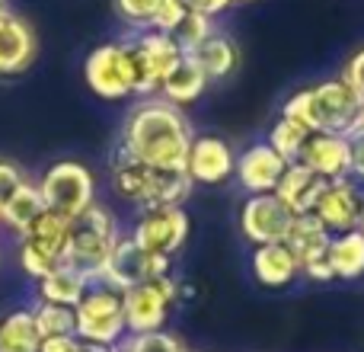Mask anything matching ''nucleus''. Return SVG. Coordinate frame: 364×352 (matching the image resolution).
I'll use <instances>...</instances> for the list:
<instances>
[{
	"instance_id": "obj_1",
	"label": "nucleus",
	"mask_w": 364,
	"mask_h": 352,
	"mask_svg": "<svg viewBox=\"0 0 364 352\" xmlns=\"http://www.w3.org/2000/svg\"><path fill=\"white\" fill-rule=\"evenodd\" d=\"M192 138L195 135L182 109L170 106L166 100H144L128 113L119 147L138 164L160 167V170H186Z\"/></svg>"
},
{
	"instance_id": "obj_2",
	"label": "nucleus",
	"mask_w": 364,
	"mask_h": 352,
	"mask_svg": "<svg viewBox=\"0 0 364 352\" xmlns=\"http://www.w3.org/2000/svg\"><path fill=\"white\" fill-rule=\"evenodd\" d=\"M358 109H361V100L346 83V77H333V81H323V83H316V87L291 93L282 106V119L297 122V125H304L310 135L314 132L348 135Z\"/></svg>"
},
{
	"instance_id": "obj_3",
	"label": "nucleus",
	"mask_w": 364,
	"mask_h": 352,
	"mask_svg": "<svg viewBox=\"0 0 364 352\" xmlns=\"http://www.w3.org/2000/svg\"><path fill=\"white\" fill-rule=\"evenodd\" d=\"M112 186L122 199L138 202L141 208H160V205H182L192 195L195 182L186 170H160L132 160L125 151H115L112 160Z\"/></svg>"
},
{
	"instance_id": "obj_4",
	"label": "nucleus",
	"mask_w": 364,
	"mask_h": 352,
	"mask_svg": "<svg viewBox=\"0 0 364 352\" xmlns=\"http://www.w3.org/2000/svg\"><path fill=\"white\" fill-rule=\"evenodd\" d=\"M119 237L122 234L112 212L102 205H93L87 214H80L70 224V237H68V247H64L61 263L68 269L80 272L87 282H100L102 269H106V259Z\"/></svg>"
},
{
	"instance_id": "obj_5",
	"label": "nucleus",
	"mask_w": 364,
	"mask_h": 352,
	"mask_svg": "<svg viewBox=\"0 0 364 352\" xmlns=\"http://www.w3.org/2000/svg\"><path fill=\"white\" fill-rule=\"evenodd\" d=\"M74 333L83 343H100V346H119L128 336L125 327V304L122 291H115L106 282H90L87 295L74 308Z\"/></svg>"
},
{
	"instance_id": "obj_6",
	"label": "nucleus",
	"mask_w": 364,
	"mask_h": 352,
	"mask_svg": "<svg viewBox=\"0 0 364 352\" xmlns=\"http://www.w3.org/2000/svg\"><path fill=\"white\" fill-rule=\"evenodd\" d=\"M38 192L45 199V208L68 221H77L96 205V180L77 160H61L48 167V173L38 182Z\"/></svg>"
},
{
	"instance_id": "obj_7",
	"label": "nucleus",
	"mask_w": 364,
	"mask_h": 352,
	"mask_svg": "<svg viewBox=\"0 0 364 352\" xmlns=\"http://www.w3.org/2000/svg\"><path fill=\"white\" fill-rule=\"evenodd\" d=\"M70 224L74 221L61 218V214L45 208L19 237V266L26 276H32L38 282L42 276H48L55 266H61L64 259V247L70 237Z\"/></svg>"
},
{
	"instance_id": "obj_8",
	"label": "nucleus",
	"mask_w": 364,
	"mask_h": 352,
	"mask_svg": "<svg viewBox=\"0 0 364 352\" xmlns=\"http://www.w3.org/2000/svg\"><path fill=\"white\" fill-rule=\"evenodd\" d=\"M122 45H125L128 61H132L134 93H141V96L160 93V83L166 81V74L186 58L179 45L173 42V36L154 32V29L138 32L132 42H122Z\"/></svg>"
},
{
	"instance_id": "obj_9",
	"label": "nucleus",
	"mask_w": 364,
	"mask_h": 352,
	"mask_svg": "<svg viewBox=\"0 0 364 352\" xmlns=\"http://www.w3.org/2000/svg\"><path fill=\"white\" fill-rule=\"evenodd\" d=\"M179 295H182V289L173 272L122 291L128 333H154V330H164L166 317H170V308L179 301Z\"/></svg>"
},
{
	"instance_id": "obj_10",
	"label": "nucleus",
	"mask_w": 364,
	"mask_h": 352,
	"mask_svg": "<svg viewBox=\"0 0 364 352\" xmlns=\"http://www.w3.org/2000/svg\"><path fill=\"white\" fill-rule=\"evenodd\" d=\"M170 266H173L170 257H151V253H144L134 244L132 234H128V237L122 234V237L115 240L112 253H109L100 282L112 285L115 291H128V289H134V285L151 282V279L170 276Z\"/></svg>"
},
{
	"instance_id": "obj_11",
	"label": "nucleus",
	"mask_w": 364,
	"mask_h": 352,
	"mask_svg": "<svg viewBox=\"0 0 364 352\" xmlns=\"http://www.w3.org/2000/svg\"><path fill=\"white\" fill-rule=\"evenodd\" d=\"M132 240L151 257H176L188 240V214L182 205L144 208L132 231Z\"/></svg>"
},
{
	"instance_id": "obj_12",
	"label": "nucleus",
	"mask_w": 364,
	"mask_h": 352,
	"mask_svg": "<svg viewBox=\"0 0 364 352\" xmlns=\"http://www.w3.org/2000/svg\"><path fill=\"white\" fill-rule=\"evenodd\" d=\"M83 77L100 100H125L134 93L132 61H128V51L122 42H109L90 51L87 64H83Z\"/></svg>"
},
{
	"instance_id": "obj_13",
	"label": "nucleus",
	"mask_w": 364,
	"mask_h": 352,
	"mask_svg": "<svg viewBox=\"0 0 364 352\" xmlns=\"http://www.w3.org/2000/svg\"><path fill=\"white\" fill-rule=\"evenodd\" d=\"M294 214L278 202L275 192L269 195H250L240 205V231L250 240L252 247H265V244H282L288 234Z\"/></svg>"
},
{
	"instance_id": "obj_14",
	"label": "nucleus",
	"mask_w": 364,
	"mask_h": 352,
	"mask_svg": "<svg viewBox=\"0 0 364 352\" xmlns=\"http://www.w3.org/2000/svg\"><path fill=\"white\" fill-rule=\"evenodd\" d=\"M361 205H364V186L355 182L352 176H346V180L326 182V189H323L320 202L314 208V218L329 234H346L358 227Z\"/></svg>"
},
{
	"instance_id": "obj_15",
	"label": "nucleus",
	"mask_w": 364,
	"mask_h": 352,
	"mask_svg": "<svg viewBox=\"0 0 364 352\" xmlns=\"http://www.w3.org/2000/svg\"><path fill=\"white\" fill-rule=\"evenodd\" d=\"M237 170V154L218 135H198L188 145V157H186V173L192 182L201 186H220L227 182Z\"/></svg>"
},
{
	"instance_id": "obj_16",
	"label": "nucleus",
	"mask_w": 364,
	"mask_h": 352,
	"mask_svg": "<svg viewBox=\"0 0 364 352\" xmlns=\"http://www.w3.org/2000/svg\"><path fill=\"white\" fill-rule=\"evenodd\" d=\"M284 170H288V160H284L269 141H256V145H250L246 151H240L233 176H237L240 186L250 195H269V192H275V186L282 182Z\"/></svg>"
},
{
	"instance_id": "obj_17",
	"label": "nucleus",
	"mask_w": 364,
	"mask_h": 352,
	"mask_svg": "<svg viewBox=\"0 0 364 352\" xmlns=\"http://www.w3.org/2000/svg\"><path fill=\"white\" fill-rule=\"evenodd\" d=\"M301 164L326 182L346 180L352 176V141L339 132H314L304 145Z\"/></svg>"
},
{
	"instance_id": "obj_18",
	"label": "nucleus",
	"mask_w": 364,
	"mask_h": 352,
	"mask_svg": "<svg viewBox=\"0 0 364 352\" xmlns=\"http://www.w3.org/2000/svg\"><path fill=\"white\" fill-rule=\"evenodd\" d=\"M38 51V38L32 26L16 13H0V77L23 74Z\"/></svg>"
},
{
	"instance_id": "obj_19",
	"label": "nucleus",
	"mask_w": 364,
	"mask_h": 352,
	"mask_svg": "<svg viewBox=\"0 0 364 352\" xmlns=\"http://www.w3.org/2000/svg\"><path fill=\"white\" fill-rule=\"evenodd\" d=\"M323 189H326V180H320L314 170H307V167L297 160V164H288L282 182L275 186V195H278V202L297 218V214H314Z\"/></svg>"
},
{
	"instance_id": "obj_20",
	"label": "nucleus",
	"mask_w": 364,
	"mask_h": 352,
	"mask_svg": "<svg viewBox=\"0 0 364 352\" xmlns=\"http://www.w3.org/2000/svg\"><path fill=\"white\" fill-rule=\"evenodd\" d=\"M250 269L256 276V282L265 285V289H284V285H291L301 276V266H297V259L291 257V250L284 244L256 247L250 259Z\"/></svg>"
},
{
	"instance_id": "obj_21",
	"label": "nucleus",
	"mask_w": 364,
	"mask_h": 352,
	"mask_svg": "<svg viewBox=\"0 0 364 352\" xmlns=\"http://www.w3.org/2000/svg\"><path fill=\"white\" fill-rule=\"evenodd\" d=\"M329 240H333V234H329L314 214H297V218L291 221V227H288V234H284L282 244L288 247L291 257H294L297 266L304 269L307 263L326 257Z\"/></svg>"
},
{
	"instance_id": "obj_22",
	"label": "nucleus",
	"mask_w": 364,
	"mask_h": 352,
	"mask_svg": "<svg viewBox=\"0 0 364 352\" xmlns=\"http://www.w3.org/2000/svg\"><path fill=\"white\" fill-rule=\"evenodd\" d=\"M186 58L205 71L208 81H224V77L233 74L240 55H237V45H233L230 38L220 36V32H211V36H208L201 45H195Z\"/></svg>"
},
{
	"instance_id": "obj_23",
	"label": "nucleus",
	"mask_w": 364,
	"mask_h": 352,
	"mask_svg": "<svg viewBox=\"0 0 364 352\" xmlns=\"http://www.w3.org/2000/svg\"><path fill=\"white\" fill-rule=\"evenodd\" d=\"M208 77H205V71L198 68L195 61H188V58H182V61L176 64V68L166 74V81L160 83V100H166L170 106H188V103H195L201 93L208 90Z\"/></svg>"
},
{
	"instance_id": "obj_24",
	"label": "nucleus",
	"mask_w": 364,
	"mask_h": 352,
	"mask_svg": "<svg viewBox=\"0 0 364 352\" xmlns=\"http://www.w3.org/2000/svg\"><path fill=\"white\" fill-rule=\"evenodd\" d=\"M326 259L333 266L336 282H355L364 276V234L361 231H346V234H333L329 240Z\"/></svg>"
},
{
	"instance_id": "obj_25",
	"label": "nucleus",
	"mask_w": 364,
	"mask_h": 352,
	"mask_svg": "<svg viewBox=\"0 0 364 352\" xmlns=\"http://www.w3.org/2000/svg\"><path fill=\"white\" fill-rule=\"evenodd\" d=\"M87 289H90L87 279L61 263V266H55L48 276L38 279V301L61 304V308H77L80 298L87 295Z\"/></svg>"
},
{
	"instance_id": "obj_26",
	"label": "nucleus",
	"mask_w": 364,
	"mask_h": 352,
	"mask_svg": "<svg viewBox=\"0 0 364 352\" xmlns=\"http://www.w3.org/2000/svg\"><path fill=\"white\" fill-rule=\"evenodd\" d=\"M42 212H45V199H42V192H38V182L26 180L23 186L16 189V195L4 205V212H0V224L10 227L13 234H23Z\"/></svg>"
},
{
	"instance_id": "obj_27",
	"label": "nucleus",
	"mask_w": 364,
	"mask_h": 352,
	"mask_svg": "<svg viewBox=\"0 0 364 352\" xmlns=\"http://www.w3.org/2000/svg\"><path fill=\"white\" fill-rule=\"evenodd\" d=\"M38 327L32 311H10L0 321V352H38Z\"/></svg>"
},
{
	"instance_id": "obj_28",
	"label": "nucleus",
	"mask_w": 364,
	"mask_h": 352,
	"mask_svg": "<svg viewBox=\"0 0 364 352\" xmlns=\"http://www.w3.org/2000/svg\"><path fill=\"white\" fill-rule=\"evenodd\" d=\"M307 138H310V132L304 125H297V122H291V119H278L275 125H272V132H269V138L265 141H269V145L275 147L284 160H288V164H297L301 154H304Z\"/></svg>"
},
{
	"instance_id": "obj_29",
	"label": "nucleus",
	"mask_w": 364,
	"mask_h": 352,
	"mask_svg": "<svg viewBox=\"0 0 364 352\" xmlns=\"http://www.w3.org/2000/svg\"><path fill=\"white\" fill-rule=\"evenodd\" d=\"M32 317H36V327H38L42 340H48V336H77L74 333V308L38 301L36 308H32Z\"/></svg>"
},
{
	"instance_id": "obj_30",
	"label": "nucleus",
	"mask_w": 364,
	"mask_h": 352,
	"mask_svg": "<svg viewBox=\"0 0 364 352\" xmlns=\"http://www.w3.org/2000/svg\"><path fill=\"white\" fill-rule=\"evenodd\" d=\"M115 352H188V349L182 346L179 336L166 333V330H154V333H128L115 346Z\"/></svg>"
},
{
	"instance_id": "obj_31",
	"label": "nucleus",
	"mask_w": 364,
	"mask_h": 352,
	"mask_svg": "<svg viewBox=\"0 0 364 352\" xmlns=\"http://www.w3.org/2000/svg\"><path fill=\"white\" fill-rule=\"evenodd\" d=\"M214 32V26H211V19L208 16H201V13H192L188 10L186 16H182V23L173 29V42L182 48V55H188V51L195 48V45H201L208 36Z\"/></svg>"
},
{
	"instance_id": "obj_32",
	"label": "nucleus",
	"mask_w": 364,
	"mask_h": 352,
	"mask_svg": "<svg viewBox=\"0 0 364 352\" xmlns=\"http://www.w3.org/2000/svg\"><path fill=\"white\" fill-rule=\"evenodd\" d=\"M164 4L166 0H115V10H119V16L125 23H132L138 32H144L154 26V19H157Z\"/></svg>"
},
{
	"instance_id": "obj_33",
	"label": "nucleus",
	"mask_w": 364,
	"mask_h": 352,
	"mask_svg": "<svg viewBox=\"0 0 364 352\" xmlns=\"http://www.w3.org/2000/svg\"><path fill=\"white\" fill-rule=\"evenodd\" d=\"M186 4L182 0H166L164 6H160V13H157V19H154V26L151 29L154 32H166V36H173V29L182 23V16H186Z\"/></svg>"
},
{
	"instance_id": "obj_34",
	"label": "nucleus",
	"mask_w": 364,
	"mask_h": 352,
	"mask_svg": "<svg viewBox=\"0 0 364 352\" xmlns=\"http://www.w3.org/2000/svg\"><path fill=\"white\" fill-rule=\"evenodd\" d=\"M26 182L23 170H19L16 164H10V160H0V212H4V205L16 195V189Z\"/></svg>"
},
{
	"instance_id": "obj_35",
	"label": "nucleus",
	"mask_w": 364,
	"mask_h": 352,
	"mask_svg": "<svg viewBox=\"0 0 364 352\" xmlns=\"http://www.w3.org/2000/svg\"><path fill=\"white\" fill-rule=\"evenodd\" d=\"M342 77H346V83L355 90V96L364 103V48H358L352 58H348L346 71H342Z\"/></svg>"
},
{
	"instance_id": "obj_36",
	"label": "nucleus",
	"mask_w": 364,
	"mask_h": 352,
	"mask_svg": "<svg viewBox=\"0 0 364 352\" xmlns=\"http://www.w3.org/2000/svg\"><path fill=\"white\" fill-rule=\"evenodd\" d=\"M301 276H307L310 282H316V285H329V282H336V276H333V266H329V259L323 257V259H314V263H307L301 269Z\"/></svg>"
},
{
	"instance_id": "obj_37",
	"label": "nucleus",
	"mask_w": 364,
	"mask_h": 352,
	"mask_svg": "<svg viewBox=\"0 0 364 352\" xmlns=\"http://www.w3.org/2000/svg\"><path fill=\"white\" fill-rule=\"evenodd\" d=\"M182 4H186V10L201 13V16L214 19L218 13H224L227 6H230V0H182Z\"/></svg>"
},
{
	"instance_id": "obj_38",
	"label": "nucleus",
	"mask_w": 364,
	"mask_h": 352,
	"mask_svg": "<svg viewBox=\"0 0 364 352\" xmlns=\"http://www.w3.org/2000/svg\"><path fill=\"white\" fill-rule=\"evenodd\" d=\"M38 352H80V340L77 336H48L38 343Z\"/></svg>"
},
{
	"instance_id": "obj_39",
	"label": "nucleus",
	"mask_w": 364,
	"mask_h": 352,
	"mask_svg": "<svg viewBox=\"0 0 364 352\" xmlns=\"http://www.w3.org/2000/svg\"><path fill=\"white\" fill-rule=\"evenodd\" d=\"M348 141H352V180L364 186V135L348 138Z\"/></svg>"
},
{
	"instance_id": "obj_40",
	"label": "nucleus",
	"mask_w": 364,
	"mask_h": 352,
	"mask_svg": "<svg viewBox=\"0 0 364 352\" xmlns=\"http://www.w3.org/2000/svg\"><path fill=\"white\" fill-rule=\"evenodd\" d=\"M358 135H364V103H361V109H358V115H355V122H352V128H348V138H358Z\"/></svg>"
},
{
	"instance_id": "obj_41",
	"label": "nucleus",
	"mask_w": 364,
	"mask_h": 352,
	"mask_svg": "<svg viewBox=\"0 0 364 352\" xmlns=\"http://www.w3.org/2000/svg\"><path fill=\"white\" fill-rule=\"evenodd\" d=\"M80 352H115V346H100V343H83L80 340Z\"/></svg>"
},
{
	"instance_id": "obj_42",
	"label": "nucleus",
	"mask_w": 364,
	"mask_h": 352,
	"mask_svg": "<svg viewBox=\"0 0 364 352\" xmlns=\"http://www.w3.org/2000/svg\"><path fill=\"white\" fill-rule=\"evenodd\" d=\"M355 231H361V234H364V205H361V214H358V227H355Z\"/></svg>"
},
{
	"instance_id": "obj_43",
	"label": "nucleus",
	"mask_w": 364,
	"mask_h": 352,
	"mask_svg": "<svg viewBox=\"0 0 364 352\" xmlns=\"http://www.w3.org/2000/svg\"><path fill=\"white\" fill-rule=\"evenodd\" d=\"M230 4H246V0H230Z\"/></svg>"
},
{
	"instance_id": "obj_44",
	"label": "nucleus",
	"mask_w": 364,
	"mask_h": 352,
	"mask_svg": "<svg viewBox=\"0 0 364 352\" xmlns=\"http://www.w3.org/2000/svg\"><path fill=\"white\" fill-rule=\"evenodd\" d=\"M0 13H4V0H0Z\"/></svg>"
}]
</instances>
